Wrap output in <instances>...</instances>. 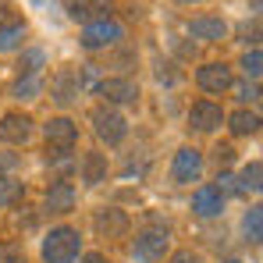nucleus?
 Listing matches in <instances>:
<instances>
[{
  "mask_svg": "<svg viewBox=\"0 0 263 263\" xmlns=\"http://www.w3.org/2000/svg\"><path fill=\"white\" fill-rule=\"evenodd\" d=\"M96 96H103L107 107H114V103H135L139 100V82L135 79H100L96 82Z\"/></svg>",
  "mask_w": 263,
  "mask_h": 263,
  "instance_id": "obj_10",
  "label": "nucleus"
},
{
  "mask_svg": "<svg viewBox=\"0 0 263 263\" xmlns=\"http://www.w3.org/2000/svg\"><path fill=\"white\" fill-rule=\"evenodd\" d=\"M263 189V164L249 160L238 175H235V196H260Z\"/></svg>",
  "mask_w": 263,
  "mask_h": 263,
  "instance_id": "obj_18",
  "label": "nucleus"
},
{
  "mask_svg": "<svg viewBox=\"0 0 263 263\" xmlns=\"http://www.w3.org/2000/svg\"><path fill=\"white\" fill-rule=\"evenodd\" d=\"M75 185L71 181H64V178H57V181H50V189H46L43 196V210L46 214H71L75 210Z\"/></svg>",
  "mask_w": 263,
  "mask_h": 263,
  "instance_id": "obj_12",
  "label": "nucleus"
},
{
  "mask_svg": "<svg viewBox=\"0 0 263 263\" xmlns=\"http://www.w3.org/2000/svg\"><path fill=\"white\" fill-rule=\"evenodd\" d=\"M121 36H125L121 22H114V18H103V22L82 25V40H79V43L86 46V50H103V46H114L118 40H121Z\"/></svg>",
  "mask_w": 263,
  "mask_h": 263,
  "instance_id": "obj_7",
  "label": "nucleus"
},
{
  "mask_svg": "<svg viewBox=\"0 0 263 263\" xmlns=\"http://www.w3.org/2000/svg\"><path fill=\"white\" fill-rule=\"evenodd\" d=\"M18 164V157H0V171H7V167H14Z\"/></svg>",
  "mask_w": 263,
  "mask_h": 263,
  "instance_id": "obj_31",
  "label": "nucleus"
},
{
  "mask_svg": "<svg viewBox=\"0 0 263 263\" xmlns=\"http://www.w3.org/2000/svg\"><path fill=\"white\" fill-rule=\"evenodd\" d=\"M238 100H242V103H256V100H260V82H249V79H246V82L238 86Z\"/></svg>",
  "mask_w": 263,
  "mask_h": 263,
  "instance_id": "obj_27",
  "label": "nucleus"
},
{
  "mask_svg": "<svg viewBox=\"0 0 263 263\" xmlns=\"http://www.w3.org/2000/svg\"><path fill=\"white\" fill-rule=\"evenodd\" d=\"M25 196V185L14 181V178H0V206H11Z\"/></svg>",
  "mask_w": 263,
  "mask_h": 263,
  "instance_id": "obj_25",
  "label": "nucleus"
},
{
  "mask_svg": "<svg viewBox=\"0 0 263 263\" xmlns=\"http://www.w3.org/2000/svg\"><path fill=\"white\" fill-rule=\"evenodd\" d=\"M40 92H43V75H18L14 86H11L14 100H36Z\"/></svg>",
  "mask_w": 263,
  "mask_h": 263,
  "instance_id": "obj_20",
  "label": "nucleus"
},
{
  "mask_svg": "<svg viewBox=\"0 0 263 263\" xmlns=\"http://www.w3.org/2000/svg\"><path fill=\"white\" fill-rule=\"evenodd\" d=\"M224 121H228L231 135H238V139H246V135H260V114H256V110H249V107H242V110L228 114Z\"/></svg>",
  "mask_w": 263,
  "mask_h": 263,
  "instance_id": "obj_19",
  "label": "nucleus"
},
{
  "mask_svg": "<svg viewBox=\"0 0 263 263\" xmlns=\"http://www.w3.org/2000/svg\"><path fill=\"white\" fill-rule=\"evenodd\" d=\"M224 107L214 103V100H196L192 107H189V128L199 132V135H210V132H217L224 125Z\"/></svg>",
  "mask_w": 263,
  "mask_h": 263,
  "instance_id": "obj_5",
  "label": "nucleus"
},
{
  "mask_svg": "<svg viewBox=\"0 0 263 263\" xmlns=\"http://www.w3.org/2000/svg\"><path fill=\"white\" fill-rule=\"evenodd\" d=\"M79 171H82V181H86L89 189L103 185V181H107V171H110V164H107V153H96V149L82 153V160H79Z\"/></svg>",
  "mask_w": 263,
  "mask_h": 263,
  "instance_id": "obj_17",
  "label": "nucleus"
},
{
  "mask_svg": "<svg viewBox=\"0 0 263 263\" xmlns=\"http://www.w3.org/2000/svg\"><path fill=\"white\" fill-rule=\"evenodd\" d=\"M64 11H68L71 22H79V25H92V22L110 18L114 0H64Z\"/></svg>",
  "mask_w": 263,
  "mask_h": 263,
  "instance_id": "obj_9",
  "label": "nucleus"
},
{
  "mask_svg": "<svg viewBox=\"0 0 263 263\" xmlns=\"http://www.w3.org/2000/svg\"><path fill=\"white\" fill-rule=\"evenodd\" d=\"M43 263H75L82 256V235L79 228H68V224H57L43 235Z\"/></svg>",
  "mask_w": 263,
  "mask_h": 263,
  "instance_id": "obj_1",
  "label": "nucleus"
},
{
  "mask_svg": "<svg viewBox=\"0 0 263 263\" xmlns=\"http://www.w3.org/2000/svg\"><path fill=\"white\" fill-rule=\"evenodd\" d=\"M89 121H92L96 139H100V142H107L110 149H114V146H121V142H125V135H128V121H125L114 107H107V103L92 107V110H89Z\"/></svg>",
  "mask_w": 263,
  "mask_h": 263,
  "instance_id": "obj_3",
  "label": "nucleus"
},
{
  "mask_svg": "<svg viewBox=\"0 0 263 263\" xmlns=\"http://www.w3.org/2000/svg\"><path fill=\"white\" fill-rule=\"evenodd\" d=\"M214 153H217V164H228V160H231V157H235V149H231V146H228V142H224V146H217V149H214Z\"/></svg>",
  "mask_w": 263,
  "mask_h": 263,
  "instance_id": "obj_29",
  "label": "nucleus"
},
{
  "mask_svg": "<svg viewBox=\"0 0 263 263\" xmlns=\"http://www.w3.org/2000/svg\"><path fill=\"white\" fill-rule=\"evenodd\" d=\"M185 32L196 36V40H203V43H217V40L228 36V22L217 18V14H199V18H192L185 25Z\"/></svg>",
  "mask_w": 263,
  "mask_h": 263,
  "instance_id": "obj_16",
  "label": "nucleus"
},
{
  "mask_svg": "<svg viewBox=\"0 0 263 263\" xmlns=\"http://www.w3.org/2000/svg\"><path fill=\"white\" fill-rule=\"evenodd\" d=\"M29 32V25L25 22H11V25H0V53H7V50H14V46L22 43V36Z\"/></svg>",
  "mask_w": 263,
  "mask_h": 263,
  "instance_id": "obj_21",
  "label": "nucleus"
},
{
  "mask_svg": "<svg viewBox=\"0 0 263 263\" xmlns=\"http://www.w3.org/2000/svg\"><path fill=\"white\" fill-rule=\"evenodd\" d=\"M175 4H185V7H192V4H203V0H175Z\"/></svg>",
  "mask_w": 263,
  "mask_h": 263,
  "instance_id": "obj_32",
  "label": "nucleus"
},
{
  "mask_svg": "<svg viewBox=\"0 0 263 263\" xmlns=\"http://www.w3.org/2000/svg\"><path fill=\"white\" fill-rule=\"evenodd\" d=\"M242 228H246V238H249L253 246H260V238H263V206H249Z\"/></svg>",
  "mask_w": 263,
  "mask_h": 263,
  "instance_id": "obj_22",
  "label": "nucleus"
},
{
  "mask_svg": "<svg viewBox=\"0 0 263 263\" xmlns=\"http://www.w3.org/2000/svg\"><path fill=\"white\" fill-rule=\"evenodd\" d=\"M220 263H242V260H220Z\"/></svg>",
  "mask_w": 263,
  "mask_h": 263,
  "instance_id": "obj_33",
  "label": "nucleus"
},
{
  "mask_svg": "<svg viewBox=\"0 0 263 263\" xmlns=\"http://www.w3.org/2000/svg\"><path fill=\"white\" fill-rule=\"evenodd\" d=\"M79 92H82V75H79V68H61V71L53 75L50 96H53L61 107L71 103V100H79Z\"/></svg>",
  "mask_w": 263,
  "mask_h": 263,
  "instance_id": "obj_15",
  "label": "nucleus"
},
{
  "mask_svg": "<svg viewBox=\"0 0 263 263\" xmlns=\"http://www.w3.org/2000/svg\"><path fill=\"white\" fill-rule=\"evenodd\" d=\"M79 263H110V260H107L103 253H82V256H79Z\"/></svg>",
  "mask_w": 263,
  "mask_h": 263,
  "instance_id": "obj_30",
  "label": "nucleus"
},
{
  "mask_svg": "<svg viewBox=\"0 0 263 263\" xmlns=\"http://www.w3.org/2000/svg\"><path fill=\"white\" fill-rule=\"evenodd\" d=\"M196 86L203 89V92H210V96H220V92H228V89L235 86L231 64H224V61H210V64L196 68Z\"/></svg>",
  "mask_w": 263,
  "mask_h": 263,
  "instance_id": "obj_4",
  "label": "nucleus"
},
{
  "mask_svg": "<svg viewBox=\"0 0 263 263\" xmlns=\"http://www.w3.org/2000/svg\"><path fill=\"white\" fill-rule=\"evenodd\" d=\"M43 135H46V146H53V149H71L75 142H79V121H71V118H50L43 125Z\"/></svg>",
  "mask_w": 263,
  "mask_h": 263,
  "instance_id": "obj_11",
  "label": "nucleus"
},
{
  "mask_svg": "<svg viewBox=\"0 0 263 263\" xmlns=\"http://www.w3.org/2000/svg\"><path fill=\"white\" fill-rule=\"evenodd\" d=\"M43 64H46L43 50H25V53L18 57V75H40Z\"/></svg>",
  "mask_w": 263,
  "mask_h": 263,
  "instance_id": "obj_24",
  "label": "nucleus"
},
{
  "mask_svg": "<svg viewBox=\"0 0 263 263\" xmlns=\"http://www.w3.org/2000/svg\"><path fill=\"white\" fill-rule=\"evenodd\" d=\"M192 214L203 217V220L220 217V214H224V192H220L217 185H199V189L192 192Z\"/></svg>",
  "mask_w": 263,
  "mask_h": 263,
  "instance_id": "obj_13",
  "label": "nucleus"
},
{
  "mask_svg": "<svg viewBox=\"0 0 263 263\" xmlns=\"http://www.w3.org/2000/svg\"><path fill=\"white\" fill-rule=\"evenodd\" d=\"M171 249V228L167 220H153L149 228H142L132 242V260L135 263H160Z\"/></svg>",
  "mask_w": 263,
  "mask_h": 263,
  "instance_id": "obj_2",
  "label": "nucleus"
},
{
  "mask_svg": "<svg viewBox=\"0 0 263 263\" xmlns=\"http://www.w3.org/2000/svg\"><path fill=\"white\" fill-rule=\"evenodd\" d=\"M32 132H36V121L22 110H7L0 118V142H7V146H25L32 139Z\"/></svg>",
  "mask_w": 263,
  "mask_h": 263,
  "instance_id": "obj_8",
  "label": "nucleus"
},
{
  "mask_svg": "<svg viewBox=\"0 0 263 263\" xmlns=\"http://www.w3.org/2000/svg\"><path fill=\"white\" fill-rule=\"evenodd\" d=\"M32 4H36V7H40V4H43V0H32Z\"/></svg>",
  "mask_w": 263,
  "mask_h": 263,
  "instance_id": "obj_34",
  "label": "nucleus"
},
{
  "mask_svg": "<svg viewBox=\"0 0 263 263\" xmlns=\"http://www.w3.org/2000/svg\"><path fill=\"white\" fill-rule=\"evenodd\" d=\"M167 263H206L196 249H178V253H171V260Z\"/></svg>",
  "mask_w": 263,
  "mask_h": 263,
  "instance_id": "obj_28",
  "label": "nucleus"
},
{
  "mask_svg": "<svg viewBox=\"0 0 263 263\" xmlns=\"http://www.w3.org/2000/svg\"><path fill=\"white\" fill-rule=\"evenodd\" d=\"M199 175H203V153L196 146H181L175 153V160H171V181L175 185H192V181H199Z\"/></svg>",
  "mask_w": 263,
  "mask_h": 263,
  "instance_id": "obj_6",
  "label": "nucleus"
},
{
  "mask_svg": "<svg viewBox=\"0 0 263 263\" xmlns=\"http://www.w3.org/2000/svg\"><path fill=\"white\" fill-rule=\"evenodd\" d=\"M238 68L246 71V79H249V82H260V71H263V53H260V46L246 50V53H242V61H238Z\"/></svg>",
  "mask_w": 263,
  "mask_h": 263,
  "instance_id": "obj_23",
  "label": "nucleus"
},
{
  "mask_svg": "<svg viewBox=\"0 0 263 263\" xmlns=\"http://www.w3.org/2000/svg\"><path fill=\"white\" fill-rule=\"evenodd\" d=\"M0 263H25V249L18 242H0Z\"/></svg>",
  "mask_w": 263,
  "mask_h": 263,
  "instance_id": "obj_26",
  "label": "nucleus"
},
{
  "mask_svg": "<svg viewBox=\"0 0 263 263\" xmlns=\"http://www.w3.org/2000/svg\"><path fill=\"white\" fill-rule=\"evenodd\" d=\"M92 228H96L103 238H121V235H128L132 220H128V214H125V210H118V206H103V210H96Z\"/></svg>",
  "mask_w": 263,
  "mask_h": 263,
  "instance_id": "obj_14",
  "label": "nucleus"
}]
</instances>
